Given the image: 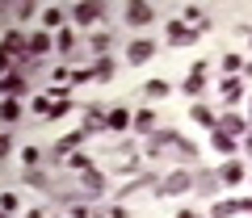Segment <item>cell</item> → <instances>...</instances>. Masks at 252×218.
<instances>
[{"label": "cell", "instance_id": "obj_1", "mask_svg": "<svg viewBox=\"0 0 252 218\" xmlns=\"http://www.w3.org/2000/svg\"><path fill=\"white\" fill-rule=\"evenodd\" d=\"M147 54H152V46H147V42H135V46H130V59H135V63H139V59H147Z\"/></svg>", "mask_w": 252, "mask_h": 218}]
</instances>
